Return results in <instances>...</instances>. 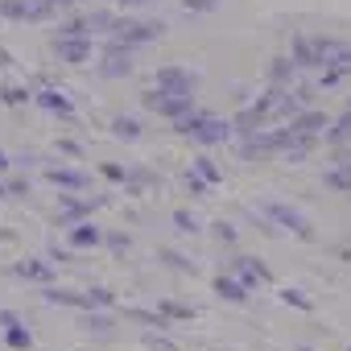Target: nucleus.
Instances as JSON below:
<instances>
[{"mask_svg": "<svg viewBox=\"0 0 351 351\" xmlns=\"http://www.w3.org/2000/svg\"><path fill=\"white\" fill-rule=\"evenodd\" d=\"M293 128L289 124H277V128H261V132H252V136H244L240 141V157L244 161H261V157H273V153H285L289 145H293Z\"/></svg>", "mask_w": 351, "mask_h": 351, "instance_id": "nucleus-1", "label": "nucleus"}, {"mask_svg": "<svg viewBox=\"0 0 351 351\" xmlns=\"http://www.w3.org/2000/svg\"><path fill=\"white\" fill-rule=\"evenodd\" d=\"M108 38H116V42H124V46H149V42L165 38V21H136V17H116Z\"/></svg>", "mask_w": 351, "mask_h": 351, "instance_id": "nucleus-2", "label": "nucleus"}, {"mask_svg": "<svg viewBox=\"0 0 351 351\" xmlns=\"http://www.w3.org/2000/svg\"><path fill=\"white\" fill-rule=\"evenodd\" d=\"M141 104H145L149 112L165 116V120H178V116L195 112V95H173V91H165V87H157V83L141 95Z\"/></svg>", "mask_w": 351, "mask_h": 351, "instance_id": "nucleus-3", "label": "nucleus"}, {"mask_svg": "<svg viewBox=\"0 0 351 351\" xmlns=\"http://www.w3.org/2000/svg\"><path fill=\"white\" fill-rule=\"evenodd\" d=\"M132 50H136V46H124V42L108 38V46L99 50V62H95V71H99L104 79H128V75L136 71V62H132Z\"/></svg>", "mask_w": 351, "mask_h": 351, "instance_id": "nucleus-4", "label": "nucleus"}, {"mask_svg": "<svg viewBox=\"0 0 351 351\" xmlns=\"http://www.w3.org/2000/svg\"><path fill=\"white\" fill-rule=\"evenodd\" d=\"M261 215L265 219H273L277 228H285L289 236H298V240H314V228H310V219L298 211V207H289V203H277V199H269V203H261Z\"/></svg>", "mask_w": 351, "mask_h": 351, "instance_id": "nucleus-5", "label": "nucleus"}, {"mask_svg": "<svg viewBox=\"0 0 351 351\" xmlns=\"http://www.w3.org/2000/svg\"><path fill=\"white\" fill-rule=\"evenodd\" d=\"M58 9L46 0H0V17L5 21H50Z\"/></svg>", "mask_w": 351, "mask_h": 351, "instance_id": "nucleus-6", "label": "nucleus"}, {"mask_svg": "<svg viewBox=\"0 0 351 351\" xmlns=\"http://www.w3.org/2000/svg\"><path fill=\"white\" fill-rule=\"evenodd\" d=\"M79 191H71V195H62V203H58V215H54V228H75V223H83V219H91V211L104 203V199H75Z\"/></svg>", "mask_w": 351, "mask_h": 351, "instance_id": "nucleus-7", "label": "nucleus"}, {"mask_svg": "<svg viewBox=\"0 0 351 351\" xmlns=\"http://www.w3.org/2000/svg\"><path fill=\"white\" fill-rule=\"evenodd\" d=\"M153 83L165 87V91H173V95H195V91H199V75L186 71V66H161Z\"/></svg>", "mask_w": 351, "mask_h": 351, "instance_id": "nucleus-8", "label": "nucleus"}, {"mask_svg": "<svg viewBox=\"0 0 351 351\" xmlns=\"http://www.w3.org/2000/svg\"><path fill=\"white\" fill-rule=\"evenodd\" d=\"M0 335H5V343L13 347V351H29L34 347V335H29V326L13 314V310H0Z\"/></svg>", "mask_w": 351, "mask_h": 351, "instance_id": "nucleus-9", "label": "nucleus"}, {"mask_svg": "<svg viewBox=\"0 0 351 351\" xmlns=\"http://www.w3.org/2000/svg\"><path fill=\"white\" fill-rule=\"evenodd\" d=\"M351 75V42H339V50L330 54V62L318 71V83L322 87H335V83H343Z\"/></svg>", "mask_w": 351, "mask_h": 351, "instance_id": "nucleus-10", "label": "nucleus"}, {"mask_svg": "<svg viewBox=\"0 0 351 351\" xmlns=\"http://www.w3.org/2000/svg\"><path fill=\"white\" fill-rule=\"evenodd\" d=\"M54 54L66 66H83L91 62V38H54Z\"/></svg>", "mask_w": 351, "mask_h": 351, "instance_id": "nucleus-11", "label": "nucleus"}, {"mask_svg": "<svg viewBox=\"0 0 351 351\" xmlns=\"http://www.w3.org/2000/svg\"><path fill=\"white\" fill-rule=\"evenodd\" d=\"M289 54H293V62H298L302 71H322V50H318V42H314V38H306V34H293V42H289Z\"/></svg>", "mask_w": 351, "mask_h": 351, "instance_id": "nucleus-12", "label": "nucleus"}, {"mask_svg": "<svg viewBox=\"0 0 351 351\" xmlns=\"http://www.w3.org/2000/svg\"><path fill=\"white\" fill-rule=\"evenodd\" d=\"M232 132H236V128H232V120H219V116H211V112H207L191 141H195V145H223Z\"/></svg>", "mask_w": 351, "mask_h": 351, "instance_id": "nucleus-13", "label": "nucleus"}, {"mask_svg": "<svg viewBox=\"0 0 351 351\" xmlns=\"http://www.w3.org/2000/svg\"><path fill=\"white\" fill-rule=\"evenodd\" d=\"M232 273H236L248 289H256V285H269V281H273V273H269L256 256H232Z\"/></svg>", "mask_w": 351, "mask_h": 351, "instance_id": "nucleus-14", "label": "nucleus"}, {"mask_svg": "<svg viewBox=\"0 0 351 351\" xmlns=\"http://www.w3.org/2000/svg\"><path fill=\"white\" fill-rule=\"evenodd\" d=\"M269 124H273V120H269V112L261 108V99L248 104V108H240V112L232 116V128L244 132V136H252V132H261V128H269Z\"/></svg>", "mask_w": 351, "mask_h": 351, "instance_id": "nucleus-15", "label": "nucleus"}, {"mask_svg": "<svg viewBox=\"0 0 351 351\" xmlns=\"http://www.w3.org/2000/svg\"><path fill=\"white\" fill-rule=\"evenodd\" d=\"M46 178L58 186V191H87L91 178L83 169H71V165H46Z\"/></svg>", "mask_w": 351, "mask_h": 351, "instance_id": "nucleus-16", "label": "nucleus"}, {"mask_svg": "<svg viewBox=\"0 0 351 351\" xmlns=\"http://www.w3.org/2000/svg\"><path fill=\"white\" fill-rule=\"evenodd\" d=\"M42 298L50 306H71V310H95L91 306V293H79V289H62V285H46Z\"/></svg>", "mask_w": 351, "mask_h": 351, "instance_id": "nucleus-17", "label": "nucleus"}, {"mask_svg": "<svg viewBox=\"0 0 351 351\" xmlns=\"http://www.w3.org/2000/svg\"><path fill=\"white\" fill-rule=\"evenodd\" d=\"M298 75H302V66L293 62V54H277L269 62V83H277V87H298Z\"/></svg>", "mask_w": 351, "mask_h": 351, "instance_id": "nucleus-18", "label": "nucleus"}, {"mask_svg": "<svg viewBox=\"0 0 351 351\" xmlns=\"http://www.w3.org/2000/svg\"><path fill=\"white\" fill-rule=\"evenodd\" d=\"M289 128L302 132V136H318L322 128H330V116H326L322 108H306V112H298V116L289 120Z\"/></svg>", "mask_w": 351, "mask_h": 351, "instance_id": "nucleus-19", "label": "nucleus"}, {"mask_svg": "<svg viewBox=\"0 0 351 351\" xmlns=\"http://www.w3.org/2000/svg\"><path fill=\"white\" fill-rule=\"evenodd\" d=\"M34 99H38L46 112H54V116H75V104H71V95H62L58 87H42V91H34Z\"/></svg>", "mask_w": 351, "mask_h": 351, "instance_id": "nucleus-20", "label": "nucleus"}, {"mask_svg": "<svg viewBox=\"0 0 351 351\" xmlns=\"http://www.w3.org/2000/svg\"><path fill=\"white\" fill-rule=\"evenodd\" d=\"M66 244H71V248H95V244H104V232H99L91 219H83V223H75V228L66 232Z\"/></svg>", "mask_w": 351, "mask_h": 351, "instance_id": "nucleus-21", "label": "nucleus"}, {"mask_svg": "<svg viewBox=\"0 0 351 351\" xmlns=\"http://www.w3.org/2000/svg\"><path fill=\"white\" fill-rule=\"evenodd\" d=\"M13 273H17V277H25V281H42V285H50V281H54V265H50V261H17V265H13Z\"/></svg>", "mask_w": 351, "mask_h": 351, "instance_id": "nucleus-22", "label": "nucleus"}, {"mask_svg": "<svg viewBox=\"0 0 351 351\" xmlns=\"http://www.w3.org/2000/svg\"><path fill=\"white\" fill-rule=\"evenodd\" d=\"M215 293H219L223 302H248V285H244L236 273H219V277H215Z\"/></svg>", "mask_w": 351, "mask_h": 351, "instance_id": "nucleus-23", "label": "nucleus"}, {"mask_svg": "<svg viewBox=\"0 0 351 351\" xmlns=\"http://www.w3.org/2000/svg\"><path fill=\"white\" fill-rule=\"evenodd\" d=\"M326 145H330V149H347V145H351V108H347L339 120H330V128H326Z\"/></svg>", "mask_w": 351, "mask_h": 351, "instance_id": "nucleus-24", "label": "nucleus"}, {"mask_svg": "<svg viewBox=\"0 0 351 351\" xmlns=\"http://www.w3.org/2000/svg\"><path fill=\"white\" fill-rule=\"evenodd\" d=\"M191 169L199 173V178H207L211 186H219V182H223V169H219L211 157H195V161H191Z\"/></svg>", "mask_w": 351, "mask_h": 351, "instance_id": "nucleus-25", "label": "nucleus"}, {"mask_svg": "<svg viewBox=\"0 0 351 351\" xmlns=\"http://www.w3.org/2000/svg\"><path fill=\"white\" fill-rule=\"evenodd\" d=\"M79 326H83V330H95V335H108V330H112V318H108L104 310H83Z\"/></svg>", "mask_w": 351, "mask_h": 351, "instance_id": "nucleus-26", "label": "nucleus"}, {"mask_svg": "<svg viewBox=\"0 0 351 351\" xmlns=\"http://www.w3.org/2000/svg\"><path fill=\"white\" fill-rule=\"evenodd\" d=\"M58 38H91V25H87V13L83 17H66L58 25Z\"/></svg>", "mask_w": 351, "mask_h": 351, "instance_id": "nucleus-27", "label": "nucleus"}, {"mask_svg": "<svg viewBox=\"0 0 351 351\" xmlns=\"http://www.w3.org/2000/svg\"><path fill=\"white\" fill-rule=\"evenodd\" d=\"M112 132H116L120 141H136V136H141V120H136V116H116V120H112Z\"/></svg>", "mask_w": 351, "mask_h": 351, "instance_id": "nucleus-28", "label": "nucleus"}, {"mask_svg": "<svg viewBox=\"0 0 351 351\" xmlns=\"http://www.w3.org/2000/svg\"><path fill=\"white\" fill-rule=\"evenodd\" d=\"M112 21H116V13H112V9H91V13H87L91 34H112Z\"/></svg>", "mask_w": 351, "mask_h": 351, "instance_id": "nucleus-29", "label": "nucleus"}, {"mask_svg": "<svg viewBox=\"0 0 351 351\" xmlns=\"http://www.w3.org/2000/svg\"><path fill=\"white\" fill-rule=\"evenodd\" d=\"M0 99H5L9 108H25L34 99V91L29 87H0Z\"/></svg>", "mask_w": 351, "mask_h": 351, "instance_id": "nucleus-30", "label": "nucleus"}, {"mask_svg": "<svg viewBox=\"0 0 351 351\" xmlns=\"http://www.w3.org/2000/svg\"><path fill=\"white\" fill-rule=\"evenodd\" d=\"M277 298H281L285 306H293V310H314V302H310V298H306L302 289H289V285H285V289H281Z\"/></svg>", "mask_w": 351, "mask_h": 351, "instance_id": "nucleus-31", "label": "nucleus"}, {"mask_svg": "<svg viewBox=\"0 0 351 351\" xmlns=\"http://www.w3.org/2000/svg\"><path fill=\"white\" fill-rule=\"evenodd\" d=\"M157 256H161V261H165L169 269H178V273H195V265H191V261H186L182 252H173V248H161Z\"/></svg>", "mask_w": 351, "mask_h": 351, "instance_id": "nucleus-32", "label": "nucleus"}, {"mask_svg": "<svg viewBox=\"0 0 351 351\" xmlns=\"http://www.w3.org/2000/svg\"><path fill=\"white\" fill-rule=\"evenodd\" d=\"M157 310H161L165 318H178V322H186V318H195V310H191V306H182V302H161Z\"/></svg>", "mask_w": 351, "mask_h": 351, "instance_id": "nucleus-33", "label": "nucleus"}, {"mask_svg": "<svg viewBox=\"0 0 351 351\" xmlns=\"http://www.w3.org/2000/svg\"><path fill=\"white\" fill-rule=\"evenodd\" d=\"M87 293H91V306H95V310H112V306H116V293L104 289V285H95V289H87Z\"/></svg>", "mask_w": 351, "mask_h": 351, "instance_id": "nucleus-34", "label": "nucleus"}, {"mask_svg": "<svg viewBox=\"0 0 351 351\" xmlns=\"http://www.w3.org/2000/svg\"><path fill=\"white\" fill-rule=\"evenodd\" d=\"M99 173H104L108 182H128V169H124V165H116V161H104V165H99Z\"/></svg>", "mask_w": 351, "mask_h": 351, "instance_id": "nucleus-35", "label": "nucleus"}, {"mask_svg": "<svg viewBox=\"0 0 351 351\" xmlns=\"http://www.w3.org/2000/svg\"><path fill=\"white\" fill-rule=\"evenodd\" d=\"M173 228H178V232H199V219H195L191 211L178 207V211H173Z\"/></svg>", "mask_w": 351, "mask_h": 351, "instance_id": "nucleus-36", "label": "nucleus"}, {"mask_svg": "<svg viewBox=\"0 0 351 351\" xmlns=\"http://www.w3.org/2000/svg\"><path fill=\"white\" fill-rule=\"evenodd\" d=\"M157 178H153V173L149 169H128V182L124 186H153Z\"/></svg>", "mask_w": 351, "mask_h": 351, "instance_id": "nucleus-37", "label": "nucleus"}, {"mask_svg": "<svg viewBox=\"0 0 351 351\" xmlns=\"http://www.w3.org/2000/svg\"><path fill=\"white\" fill-rule=\"evenodd\" d=\"M211 232H215V240H219V244H236V228H232V223H223V219H219V223H211Z\"/></svg>", "mask_w": 351, "mask_h": 351, "instance_id": "nucleus-38", "label": "nucleus"}, {"mask_svg": "<svg viewBox=\"0 0 351 351\" xmlns=\"http://www.w3.org/2000/svg\"><path fill=\"white\" fill-rule=\"evenodd\" d=\"M207 186H211L207 178H199L195 169H186V191H191V195H207Z\"/></svg>", "mask_w": 351, "mask_h": 351, "instance_id": "nucleus-39", "label": "nucleus"}, {"mask_svg": "<svg viewBox=\"0 0 351 351\" xmlns=\"http://www.w3.org/2000/svg\"><path fill=\"white\" fill-rule=\"evenodd\" d=\"M186 13H215L219 9V0H182Z\"/></svg>", "mask_w": 351, "mask_h": 351, "instance_id": "nucleus-40", "label": "nucleus"}, {"mask_svg": "<svg viewBox=\"0 0 351 351\" xmlns=\"http://www.w3.org/2000/svg\"><path fill=\"white\" fill-rule=\"evenodd\" d=\"M9 182V199H25L29 195V178H5Z\"/></svg>", "mask_w": 351, "mask_h": 351, "instance_id": "nucleus-41", "label": "nucleus"}, {"mask_svg": "<svg viewBox=\"0 0 351 351\" xmlns=\"http://www.w3.org/2000/svg\"><path fill=\"white\" fill-rule=\"evenodd\" d=\"M104 244L116 248V252H124V248H128V236H124V232H104Z\"/></svg>", "mask_w": 351, "mask_h": 351, "instance_id": "nucleus-42", "label": "nucleus"}, {"mask_svg": "<svg viewBox=\"0 0 351 351\" xmlns=\"http://www.w3.org/2000/svg\"><path fill=\"white\" fill-rule=\"evenodd\" d=\"M145 347H149V351H178L169 339H157V335H145Z\"/></svg>", "mask_w": 351, "mask_h": 351, "instance_id": "nucleus-43", "label": "nucleus"}, {"mask_svg": "<svg viewBox=\"0 0 351 351\" xmlns=\"http://www.w3.org/2000/svg\"><path fill=\"white\" fill-rule=\"evenodd\" d=\"M58 153H66V157H83V149H79L75 141H58Z\"/></svg>", "mask_w": 351, "mask_h": 351, "instance_id": "nucleus-44", "label": "nucleus"}, {"mask_svg": "<svg viewBox=\"0 0 351 351\" xmlns=\"http://www.w3.org/2000/svg\"><path fill=\"white\" fill-rule=\"evenodd\" d=\"M50 261H58V265H62V261H71V252H66V248H50Z\"/></svg>", "mask_w": 351, "mask_h": 351, "instance_id": "nucleus-45", "label": "nucleus"}, {"mask_svg": "<svg viewBox=\"0 0 351 351\" xmlns=\"http://www.w3.org/2000/svg\"><path fill=\"white\" fill-rule=\"evenodd\" d=\"M46 5H54V9H71V5H83V0H46Z\"/></svg>", "mask_w": 351, "mask_h": 351, "instance_id": "nucleus-46", "label": "nucleus"}, {"mask_svg": "<svg viewBox=\"0 0 351 351\" xmlns=\"http://www.w3.org/2000/svg\"><path fill=\"white\" fill-rule=\"evenodd\" d=\"M116 5H124V9H136V5H153V0H116Z\"/></svg>", "mask_w": 351, "mask_h": 351, "instance_id": "nucleus-47", "label": "nucleus"}, {"mask_svg": "<svg viewBox=\"0 0 351 351\" xmlns=\"http://www.w3.org/2000/svg\"><path fill=\"white\" fill-rule=\"evenodd\" d=\"M9 165H13V161H9V153L0 149V173H9Z\"/></svg>", "mask_w": 351, "mask_h": 351, "instance_id": "nucleus-48", "label": "nucleus"}, {"mask_svg": "<svg viewBox=\"0 0 351 351\" xmlns=\"http://www.w3.org/2000/svg\"><path fill=\"white\" fill-rule=\"evenodd\" d=\"M5 66H13V58H9V50H0V71Z\"/></svg>", "mask_w": 351, "mask_h": 351, "instance_id": "nucleus-49", "label": "nucleus"}, {"mask_svg": "<svg viewBox=\"0 0 351 351\" xmlns=\"http://www.w3.org/2000/svg\"><path fill=\"white\" fill-rule=\"evenodd\" d=\"M0 240H13V236H9V232H5V228H0Z\"/></svg>", "mask_w": 351, "mask_h": 351, "instance_id": "nucleus-50", "label": "nucleus"}, {"mask_svg": "<svg viewBox=\"0 0 351 351\" xmlns=\"http://www.w3.org/2000/svg\"><path fill=\"white\" fill-rule=\"evenodd\" d=\"M298 351H314V347H298Z\"/></svg>", "mask_w": 351, "mask_h": 351, "instance_id": "nucleus-51", "label": "nucleus"}, {"mask_svg": "<svg viewBox=\"0 0 351 351\" xmlns=\"http://www.w3.org/2000/svg\"><path fill=\"white\" fill-rule=\"evenodd\" d=\"M347 108H351V99H347Z\"/></svg>", "mask_w": 351, "mask_h": 351, "instance_id": "nucleus-52", "label": "nucleus"}, {"mask_svg": "<svg viewBox=\"0 0 351 351\" xmlns=\"http://www.w3.org/2000/svg\"><path fill=\"white\" fill-rule=\"evenodd\" d=\"M347 351H351V347H347Z\"/></svg>", "mask_w": 351, "mask_h": 351, "instance_id": "nucleus-53", "label": "nucleus"}]
</instances>
